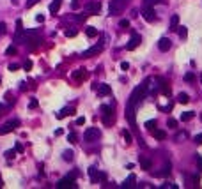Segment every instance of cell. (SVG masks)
Wrapping results in <instances>:
<instances>
[{
	"mask_svg": "<svg viewBox=\"0 0 202 189\" xmlns=\"http://www.w3.org/2000/svg\"><path fill=\"white\" fill-rule=\"evenodd\" d=\"M147 83H149V80H144V81L140 83V85L131 92V96H129V101H128V102H131L133 106H138V104L145 99L147 92H149V85H147Z\"/></svg>",
	"mask_w": 202,
	"mask_h": 189,
	"instance_id": "obj_1",
	"label": "cell"
},
{
	"mask_svg": "<svg viewBox=\"0 0 202 189\" xmlns=\"http://www.w3.org/2000/svg\"><path fill=\"white\" fill-rule=\"evenodd\" d=\"M129 0H110V4H108V14L110 16H115L119 12H122L126 9Z\"/></svg>",
	"mask_w": 202,
	"mask_h": 189,
	"instance_id": "obj_2",
	"label": "cell"
},
{
	"mask_svg": "<svg viewBox=\"0 0 202 189\" xmlns=\"http://www.w3.org/2000/svg\"><path fill=\"white\" fill-rule=\"evenodd\" d=\"M140 14L144 16V19L145 21H154L156 19V12H154V9H152V6L151 4H142V7H140Z\"/></svg>",
	"mask_w": 202,
	"mask_h": 189,
	"instance_id": "obj_3",
	"label": "cell"
},
{
	"mask_svg": "<svg viewBox=\"0 0 202 189\" xmlns=\"http://www.w3.org/2000/svg\"><path fill=\"white\" fill-rule=\"evenodd\" d=\"M101 111L105 113L103 115V124L105 125H114V122H115V117H114V110H112L110 106H101Z\"/></svg>",
	"mask_w": 202,
	"mask_h": 189,
	"instance_id": "obj_4",
	"label": "cell"
},
{
	"mask_svg": "<svg viewBox=\"0 0 202 189\" xmlns=\"http://www.w3.org/2000/svg\"><path fill=\"white\" fill-rule=\"evenodd\" d=\"M83 138H85V141H89V143L98 141V140L101 138V131H99L98 127H91V129H87V131H85Z\"/></svg>",
	"mask_w": 202,
	"mask_h": 189,
	"instance_id": "obj_5",
	"label": "cell"
},
{
	"mask_svg": "<svg viewBox=\"0 0 202 189\" xmlns=\"http://www.w3.org/2000/svg\"><path fill=\"white\" fill-rule=\"evenodd\" d=\"M20 125V120L18 118H14V120H11V122H6V124H2L0 125V134H7V133H13L16 127Z\"/></svg>",
	"mask_w": 202,
	"mask_h": 189,
	"instance_id": "obj_6",
	"label": "cell"
},
{
	"mask_svg": "<svg viewBox=\"0 0 202 189\" xmlns=\"http://www.w3.org/2000/svg\"><path fill=\"white\" fill-rule=\"evenodd\" d=\"M57 189H76V184H75L73 179L64 177V179H60V180L57 182Z\"/></svg>",
	"mask_w": 202,
	"mask_h": 189,
	"instance_id": "obj_7",
	"label": "cell"
},
{
	"mask_svg": "<svg viewBox=\"0 0 202 189\" xmlns=\"http://www.w3.org/2000/svg\"><path fill=\"white\" fill-rule=\"evenodd\" d=\"M140 41H142V37H140L138 34H133V35L129 37V43L126 44V50L133 51L135 48H138V46H140Z\"/></svg>",
	"mask_w": 202,
	"mask_h": 189,
	"instance_id": "obj_8",
	"label": "cell"
},
{
	"mask_svg": "<svg viewBox=\"0 0 202 189\" xmlns=\"http://www.w3.org/2000/svg\"><path fill=\"white\" fill-rule=\"evenodd\" d=\"M99 11H101V4L99 2H89L85 6V12L87 14H98Z\"/></svg>",
	"mask_w": 202,
	"mask_h": 189,
	"instance_id": "obj_9",
	"label": "cell"
},
{
	"mask_svg": "<svg viewBox=\"0 0 202 189\" xmlns=\"http://www.w3.org/2000/svg\"><path fill=\"white\" fill-rule=\"evenodd\" d=\"M101 51H103V44L99 43L98 46H94V48H89L87 51H83V53H82V57H83V58H89V57L98 55V53H101Z\"/></svg>",
	"mask_w": 202,
	"mask_h": 189,
	"instance_id": "obj_10",
	"label": "cell"
},
{
	"mask_svg": "<svg viewBox=\"0 0 202 189\" xmlns=\"http://www.w3.org/2000/svg\"><path fill=\"white\" fill-rule=\"evenodd\" d=\"M135 108L137 106H133L131 102H128V106H126V118H128V122L131 124V125H135Z\"/></svg>",
	"mask_w": 202,
	"mask_h": 189,
	"instance_id": "obj_11",
	"label": "cell"
},
{
	"mask_svg": "<svg viewBox=\"0 0 202 189\" xmlns=\"http://www.w3.org/2000/svg\"><path fill=\"white\" fill-rule=\"evenodd\" d=\"M170 46H172V43H170V39H167V37H161V39L158 41V48H160V51H168Z\"/></svg>",
	"mask_w": 202,
	"mask_h": 189,
	"instance_id": "obj_12",
	"label": "cell"
},
{
	"mask_svg": "<svg viewBox=\"0 0 202 189\" xmlns=\"http://www.w3.org/2000/svg\"><path fill=\"white\" fill-rule=\"evenodd\" d=\"M170 172H172V164H170V161H167V163H165V166L161 168V172L154 173V175H156V177H168V175H170Z\"/></svg>",
	"mask_w": 202,
	"mask_h": 189,
	"instance_id": "obj_13",
	"label": "cell"
},
{
	"mask_svg": "<svg viewBox=\"0 0 202 189\" xmlns=\"http://www.w3.org/2000/svg\"><path fill=\"white\" fill-rule=\"evenodd\" d=\"M135 182H137V177H135V175H129L122 184H121V187L122 189H129V187H135Z\"/></svg>",
	"mask_w": 202,
	"mask_h": 189,
	"instance_id": "obj_14",
	"label": "cell"
},
{
	"mask_svg": "<svg viewBox=\"0 0 202 189\" xmlns=\"http://www.w3.org/2000/svg\"><path fill=\"white\" fill-rule=\"evenodd\" d=\"M71 76H73V80H76V81H83V80L87 78V73H85V69H76Z\"/></svg>",
	"mask_w": 202,
	"mask_h": 189,
	"instance_id": "obj_15",
	"label": "cell"
},
{
	"mask_svg": "<svg viewBox=\"0 0 202 189\" xmlns=\"http://www.w3.org/2000/svg\"><path fill=\"white\" fill-rule=\"evenodd\" d=\"M140 166H142V170H145V172H149V170H151V166H152V161H151L149 157H145V156H142V157H140Z\"/></svg>",
	"mask_w": 202,
	"mask_h": 189,
	"instance_id": "obj_16",
	"label": "cell"
},
{
	"mask_svg": "<svg viewBox=\"0 0 202 189\" xmlns=\"http://www.w3.org/2000/svg\"><path fill=\"white\" fill-rule=\"evenodd\" d=\"M112 94V89H110V85H99L98 87V96H110Z\"/></svg>",
	"mask_w": 202,
	"mask_h": 189,
	"instance_id": "obj_17",
	"label": "cell"
},
{
	"mask_svg": "<svg viewBox=\"0 0 202 189\" xmlns=\"http://www.w3.org/2000/svg\"><path fill=\"white\" fill-rule=\"evenodd\" d=\"M60 4H62V0H52V4H50V14H57L59 9H60Z\"/></svg>",
	"mask_w": 202,
	"mask_h": 189,
	"instance_id": "obj_18",
	"label": "cell"
},
{
	"mask_svg": "<svg viewBox=\"0 0 202 189\" xmlns=\"http://www.w3.org/2000/svg\"><path fill=\"white\" fill-rule=\"evenodd\" d=\"M69 115H75V108H64L57 113V118H64V117H69Z\"/></svg>",
	"mask_w": 202,
	"mask_h": 189,
	"instance_id": "obj_19",
	"label": "cell"
},
{
	"mask_svg": "<svg viewBox=\"0 0 202 189\" xmlns=\"http://www.w3.org/2000/svg\"><path fill=\"white\" fill-rule=\"evenodd\" d=\"M151 133H152V136H154L156 140H165V138H167V133L161 131V129H154V131H151Z\"/></svg>",
	"mask_w": 202,
	"mask_h": 189,
	"instance_id": "obj_20",
	"label": "cell"
},
{
	"mask_svg": "<svg viewBox=\"0 0 202 189\" xmlns=\"http://www.w3.org/2000/svg\"><path fill=\"white\" fill-rule=\"evenodd\" d=\"M177 25H179V16L177 14H174L172 18H170V30H177Z\"/></svg>",
	"mask_w": 202,
	"mask_h": 189,
	"instance_id": "obj_21",
	"label": "cell"
},
{
	"mask_svg": "<svg viewBox=\"0 0 202 189\" xmlns=\"http://www.w3.org/2000/svg\"><path fill=\"white\" fill-rule=\"evenodd\" d=\"M98 172H99V170H96L94 166L89 168V177H91V180H92V182H98Z\"/></svg>",
	"mask_w": 202,
	"mask_h": 189,
	"instance_id": "obj_22",
	"label": "cell"
},
{
	"mask_svg": "<svg viewBox=\"0 0 202 189\" xmlns=\"http://www.w3.org/2000/svg\"><path fill=\"white\" fill-rule=\"evenodd\" d=\"M177 101H179V102H181V104H186V102L190 101V96H188L186 92H181V94H179V96H177Z\"/></svg>",
	"mask_w": 202,
	"mask_h": 189,
	"instance_id": "obj_23",
	"label": "cell"
},
{
	"mask_svg": "<svg viewBox=\"0 0 202 189\" xmlns=\"http://www.w3.org/2000/svg\"><path fill=\"white\" fill-rule=\"evenodd\" d=\"M193 117H195V113H193V111H185V113L181 115V120H183V122H190Z\"/></svg>",
	"mask_w": 202,
	"mask_h": 189,
	"instance_id": "obj_24",
	"label": "cell"
},
{
	"mask_svg": "<svg viewBox=\"0 0 202 189\" xmlns=\"http://www.w3.org/2000/svg\"><path fill=\"white\" fill-rule=\"evenodd\" d=\"M62 157H64L67 163H71V161H73V150H64V152H62Z\"/></svg>",
	"mask_w": 202,
	"mask_h": 189,
	"instance_id": "obj_25",
	"label": "cell"
},
{
	"mask_svg": "<svg viewBox=\"0 0 202 189\" xmlns=\"http://www.w3.org/2000/svg\"><path fill=\"white\" fill-rule=\"evenodd\" d=\"M85 34H87L89 37H94V35H98V28H94V27H87V28H85Z\"/></svg>",
	"mask_w": 202,
	"mask_h": 189,
	"instance_id": "obj_26",
	"label": "cell"
},
{
	"mask_svg": "<svg viewBox=\"0 0 202 189\" xmlns=\"http://www.w3.org/2000/svg\"><path fill=\"white\" fill-rule=\"evenodd\" d=\"M177 32H179V37H181V39H186V35H188L186 27H177Z\"/></svg>",
	"mask_w": 202,
	"mask_h": 189,
	"instance_id": "obj_27",
	"label": "cell"
},
{
	"mask_svg": "<svg viewBox=\"0 0 202 189\" xmlns=\"http://www.w3.org/2000/svg\"><path fill=\"white\" fill-rule=\"evenodd\" d=\"M145 129L147 131H154L156 129V120H147L145 122Z\"/></svg>",
	"mask_w": 202,
	"mask_h": 189,
	"instance_id": "obj_28",
	"label": "cell"
},
{
	"mask_svg": "<svg viewBox=\"0 0 202 189\" xmlns=\"http://www.w3.org/2000/svg\"><path fill=\"white\" fill-rule=\"evenodd\" d=\"M76 34H78V28H75V27H71V28L66 30V37H75Z\"/></svg>",
	"mask_w": 202,
	"mask_h": 189,
	"instance_id": "obj_29",
	"label": "cell"
},
{
	"mask_svg": "<svg viewBox=\"0 0 202 189\" xmlns=\"http://www.w3.org/2000/svg\"><path fill=\"white\" fill-rule=\"evenodd\" d=\"M16 154H18V152L13 149V150H6V154H4V156H6V159H14V156H16Z\"/></svg>",
	"mask_w": 202,
	"mask_h": 189,
	"instance_id": "obj_30",
	"label": "cell"
},
{
	"mask_svg": "<svg viewBox=\"0 0 202 189\" xmlns=\"http://www.w3.org/2000/svg\"><path fill=\"white\" fill-rule=\"evenodd\" d=\"M167 125H168V127H172V129H175V127H177V120H175V118H168V120H167Z\"/></svg>",
	"mask_w": 202,
	"mask_h": 189,
	"instance_id": "obj_31",
	"label": "cell"
},
{
	"mask_svg": "<svg viewBox=\"0 0 202 189\" xmlns=\"http://www.w3.org/2000/svg\"><path fill=\"white\" fill-rule=\"evenodd\" d=\"M145 4H151V6H154V4H167V0H144Z\"/></svg>",
	"mask_w": 202,
	"mask_h": 189,
	"instance_id": "obj_32",
	"label": "cell"
},
{
	"mask_svg": "<svg viewBox=\"0 0 202 189\" xmlns=\"http://www.w3.org/2000/svg\"><path fill=\"white\" fill-rule=\"evenodd\" d=\"M193 80H195V74H193V73H186V74H185V81H186V83H190V81H193Z\"/></svg>",
	"mask_w": 202,
	"mask_h": 189,
	"instance_id": "obj_33",
	"label": "cell"
},
{
	"mask_svg": "<svg viewBox=\"0 0 202 189\" xmlns=\"http://www.w3.org/2000/svg\"><path fill=\"white\" fill-rule=\"evenodd\" d=\"M122 136H124V140H126V143H131V141H133V138H131V134H129V133H128L126 129L122 131Z\"/></svg>",
	"mask_w": 202,
	"mask_h": 189,
	"instance_id": "obj_34",
	"label": "cell"
},
{
	"mask_svg": "<svg viewBox=\"0 0 202 189\" xmlns=\"http://www.w3.org/2000/svg\"><path fill=\"white\" fill-rule=\"evenodd\" d=\"M14 150H16L18 154H21V152H23V145H21L20 141H16V143H14Z\"/></svg>",
	"mask_w": 202,
	"mask_h": 189,
	"instance_id": "obj_35",
	"label": "cell"
},
{
	"mask_svg": "<svg viewBox=\"0 0 202 189\" xmlns=\"http://www.w3.org/2000/svg\"><path fill=\"white\" fill-rule=\"evenodd\" d=\"M67 141H69V143H76V134L69 133V134H67Z\"/></svg>",
	"mask_w": 202,
	"mask_h": 189,
	"instance_id": "obj_36",
	"label": "cell"
},
{
	"mask_svg": "<svg viewBox=\"0 0 202 189\" xmlns=\"http://www.w3.org/2000/svg\"><path fill=\"white\" fill-rule=\"evenodd\" d=\"M16 51H18V50H16V46H14V44H13V46H9V48L6 50V53H7V55H14Z\"/></svg>",
	"mask_w": 202,
	"mask_h": 189,
	"instance_id": "obj_37",
	"label": "cell"
},
{
	"mask_svg": "<svg viewBox=\"0 0 202 189\" xmlns=\"http://www.w3.org/2000/svg\"><path fill=\"white\" fill-rule=\"evenodd\" d=\"M161 187H163V189H177V186L172 184V182H167V184H163Z\"/></svg>",
	"mask_w": 202,
	"mask_h": 189,
	"instance_id": "obj_38",
	"label": "cell"
},
{
	"mask_svg": "<svg viewBox=\"0 0 202 189\" xmlns=\"http://www.w3.org/2000/svg\"><path fill=\"white\" fill-rule=\"evenodd\" d=\"M23 69H25V71H30V69H32V60H25Z\"/></svg>",
	"mask_w": 202,
	"mask_h": 189,
	"instance_id": "obj_39",
	"label": "cell"
},
{
	"mask_svg": "<svg viewBox=\"0 0 202 189\" xmlns=\"http://www.w3.org/2000/svg\"><path fill=\"white\" fill-rule=\"evenodd\" d=\"M119 27H122V28H128V27H129V19H121Z\"/></svg>",
	"mask_w": 202,
	"mask_h": 189,
	"instance_id": "obj_40",
	"label": "cell"
},
{
	"mask_svg": "<svg viewBox=\"0 0 202 189\" xmlns=\"http://www.w3.org/2000/svg\"><path fill=\"white\" fill-rule=\"evenodd\" d=\"M37 104H39V102H37V99H32V101L29 102V108H30V110H34V108H37Z\"/></svg>",
	"mask_w": 202,
	"mask_h": 189,
	"instance_id": "obj_41",
	"label": "cell"
},
{
	"mask_svg": "<svg viewBox=\"0 0 202 189\" xmlns=\"http://www.w3.org/2000/svg\"><path fill=\"white\" fill-rule=\"evenodd\" d=\"M193 141H195L197 145H202V133H200V134H197V136L193 138Z\"/></svg>",
	"mask_w": 202,
	"mask_h": 189,
	"instance_id": "obj_42",
	"label": "cell"
},
{
	"mask_svg": "<svg viewBox=\"0 0 202 189\" xmlns=\"http://www.w3.org/2000/svg\"><path fill=\"white\" fill-rule=\"evenodd\" d=\"M37 2H41V0H27V7H32V6H36Z\"/></svg>",
	"mask_w": 202,
	"mask_h": 189,
	"instance_id": "obj_43",
	"label": "cell"
},
{
	"mask_svg": "<svg viewBox=\"0 0 202 189\" xmlns=\"http://www.w3.org/2000/svg\"><path fill=\"white\" fill-rule=\"evenodd\" d=\"M106 179V173H103V172H98V182L99 180H105Z\"/></svg>",
	"mask_w": 202,
	"mask_h": 189,
	"instance_id": "obj_44",
	"label": "cell"
},
{
	"mask_svg": "<svg viewBox=\"0 0 202 189\" xmlns=\"http://www.w3.org/2000/svg\"><path fill=\"white\" fill-rule=\"evenodd\" d=\"M4 34H6V23L0 21V35H4Z\"/></svg>",
	"mask_w": 202,
	"mask_h": 189,
	"instance_id": "obj_45",
	"label": "cell"
},
{
	"mask_svg": "<svg viewBox=\"0 0 202 189\" xmlns=\"http://www.w3.org/2000/svg\"><path fill=\"white\" fill-rule=\"evenodd\" d=\"M76 124H78V125H83V124H85V117H78V118H76Z\"/></svg>",
	"mask_w": 202,
	"mask_h": 189,
	"instance_id": "obj_46",
	"label": "cell"
},
{
	"mask_svg": "<svg viewBox=\"0 0 202 189\" xmlns=\"http://www.w3.org/2000/svg\"><path fill=\"white\" fill-rule=\"evenodd\" d=\"M36 21H37V23H43V21H44V16H43V14H37V16H36Z\"/></svg>",
	"mask_w": 202,
	"mask_h": 189,
	"instance_id": "obj_47",
	"label": "cell"
},
{
	"mask_svg": "<svg viewBox=\"0 0 202 189\" xmlns=\"http://www.w3.org/2000/svg\"><path fill=\"white\" fill-rule=\"evenodd\" d=\"M197 164H199V170L202 172V157L200 156H197Z\"/></svg>",
	"mask_w": 202,
	"mask_h": 189,
	"instance_id": "obj_48",
	"label": "cell"
},
{
	"mask_svg": "<svg viewBox=\"0 0 202 189\" xmlns=\"http://www.w3.org/2000/svg\"><path fill=\"white\" fill-rule=\"evenodd\" d=\"M121 69H129V64H128V62H121Z\"/></svg>",
	"mask_w": 202,
	"mask_h": 189,
	"instance_id": "obj_49",
	"label": "cell"
},
{
	"mask_svg": "<svg viewBox=\"0 0 202 189\" xmlns=\"http://www.w3.org/2000/svg\"><path fill=\"white\" fill-rule=\"evenodd\" d=\"M20 90H27V83H25V81L20 83Z\"/></svg>",
	"mask_w": 202,
	"mask_h": 189,
	"instance_id": "obj_50",
	"label": "cell"
},
{
	"mask_svg": "<svg viewBox=\"0 0 202 189\" xmlns=\"http://www.w3.org/2000/svg\"><path fill=\"white\" fill-rule=\"evenodd\" d=\"M18 67H20V66H18V64H11V66H9V71H16V69H18Z\"/></svg>",
	"mask_w": 202,
	"mask_h": 189,
	"instance_id": "obj_51",
	"label": "cell"
},
{
	"mask_svg": "<svg viewBox=\"0 0 202 189\" xmlns=\"http://www.w3.org/2000/svg\"><path fill=\"white\" fill-rule=\"evenodd\" d=\"M71 7H73V9L78 7V0H73V2H71Z\"/></svg>",
	"mask_w": 202,
	"mask_h": 189,
	"instance_id": "obj_52",
	"label": "cell"
},
{
	"mask_svg": "<svg viewBox=\"0 0 202 189\" xmlns=\"http://www.w3.org/2000/svg\"><path fill=\"white\" fill-rule=\"evenodd\" d=\"M98 87H99V83H92V85H91L92 90H98Z\"/></svg>",
	"mask_w": 202,
	"mask_h": 189,
	"instance_id": "obj_53",
	"label": "cell"
},
{
	"mask_svg": "<svg viewBox=\"0 0 202 189\" xmlns=\"http://www.w3.org/2000/svg\"><path fill=\"white\" fill-rule=\"evenodd\" d=\"M163 110H165V111H170V110H172V104H167V106H165Z\"/></svg>",
	"mask_w": 202,
	"mask_h": 189,
	"instance_id": "obj_54",
	"label": "cell"
},
{
	"mask_svg": "<svg viewBox=\"0 0 202 189\" xmlns=\"http://www.w3.org/2000/svg\"><path fill=\"white\" fill-rule=\"evenodd\" d=\"M2 111H4V104H0V115H2Z\"/></svg>",
	"mask_w": 202,
	"mask_h": 189,
	"instance_id": "obj_55",
	"label": "cell"
},
{
	"mask_svg": "<svg viewBox=\"0 0 202 189\" xmlns=\"http://www.w3.org/2000/svg\"><path fill=\"white\" fill-rule=\"evenodd\" d=\"M13 6H18V0H13Z\"/></svg>",
	"mask_w": 202,
	"mask_h": 189,
	"instance_id": "obj_56",
	"label": "cell"
},
{
	"mask_svg": "<svg viewBox=\"0 0 202 189\" xmlns=\"http://www.w3.org/2000/svg\"><path fill=\"white\" fill-rule=\"evenodd\" d=\"M0 186H2V184H0Z\"/></svg>",
	"mask_w": 202,
	"mask_h": 189,
	"instance_id": "obj_57",
	"label": "cell"
}]
</instances>
